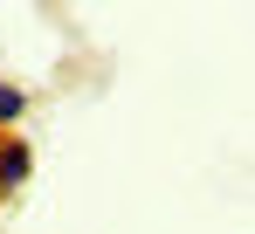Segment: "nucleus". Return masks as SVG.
<instances>
[{"label":"nucleus","mask_w":255,"mask_h":234,"mask_svg":"<svg viewBox=\"0 0 255 234\" xmlns=\"http://www.w3.org/2000/svg\"><path fill=\"white\" fill-rule=\"evenodd\" d=\"M28 172H35V152L28 145H0V193L28 186Z\"/></svg>","instance_id":"obj_1"},{"label":"nucleus","mask_w":255,"mask_h":234,"mask_svg":"<svg viewBox=\"0 0 255 234\" xmlns=\"http://www.w3.org/2000/svg\"><path fill=\"white\" fill-rule=\"evenodd\" d=\"M21 117H28V90L0 83V124H21Z\"/></svg>","instance_id":"obj_2"}]
</instances>
